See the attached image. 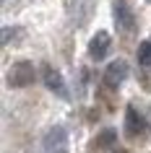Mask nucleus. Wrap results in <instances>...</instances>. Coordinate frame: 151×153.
<instances>
[{
    "label": "nucleus",
    "instance_id": "obj_1",
    "mask_svg": "<svg viewBox=\"0 0 151 153\" xmlns=\"http://www.w3.org/2000/svg\"><path fill=\"white\" fill-rule=\"evenodd\" d=\"M34 78H37V73H34L32 62H26V60L16 62L11 68V73H8V83L11 86H29V83H34Z\"/></svg>",
    "mask_w": 151,
    "mask_h": 153
},
{
    "label": "nucleus",
    "instance_id": "obj_2",
    "mask_svg": "<svg viewBox=\"0 0 151 153\" xmlns=\"http://www.w3.org/2000/svg\"><path fill=\"white\" fill-rule=\"evenodd\" d=\"M112 42H110V34L107 31H96L94 36H91V42H89V55L94 57V60H104V55L110 52Z\"/></svg>",
    "mask_w": 151,
    "mask_h": 153
},
{
    "label": "nucleus",
    "instance_id": "obj_3",
    "mask_svg": "<svg viewBox=\"0 0 151 153\" xmlns=\"http://www.w3.org/2000/svg\"><path fill=\"white\" fill-rule=\"evenodd\" d=\"M115 24H117L120 31H133L135 24H133V13L128 8L125 0H115Z\"/></svg>",
    "mask_w": 151,
    "mask_h": 153
},
{
    "label": "nucleus",
    "instance_id": "obj_4",
    "mask_svg": "<svg viewBox=\"0 0 151 153\" xmlns=\"http://www.w3.org/2000/svg\"><path fill=\"white\" fill-rule=\"evenodd\" d=\"M104 78H107L110 86H120V83L128 78V65H125V60H115V62H110L107 68H104Z\"/></svg>",
    "mask_w": 151,
    "mask_h": 153
},
{
    "label": "nucleus",
    "instance_id": "obj_5",
    "mask_svg": "<svg viewBox=\"0 0 151 153\" xmlns=\"http://www.w3.org/2000/svg\"><path fill=\"white\" fill-rule=\"evenodd\" d=\"M42 83H44L52 94H57V96H63V94H65L63 75H60L57 70H52V68H42Z\"/></svg>",
    "mask_w": 151,
    "mask_h": 153
},
{
    "label": "nucleus",
    "instance_id": "obj_6",
    "mask_svg": "<svg viewBox=\"0 0 151 153\" xmlns=\"http://www.w3.org/2000/svg\"><path fill=\"white\" fill-rule=\"evenodd\" d=\"M125 125H128V132H130V135H138L143 130V120L138 117V112H135L133 106L125 109Z\"/></svg>",
    "mask_w": 151,
    "mask_h": 153
},
{
    "label": "nucleus",
    "instance_id": "obj_7",
    "mask_svg": "<svg viewBox=\"0 0 151 153\" xmlns=\"http://www.w3.org/2000/svg\"><path fill=\"white\" fill-rule=\"evenodd\" d=\"M65 140H68V135H65L63 127L52 130V132H50V137H47V151H60V148L65 151Z\"/></svg>",
    "mask_w": 151,
    "mask_h": 153
},
{
    "label": "nucleus",
    "instance_id": "obj_8",
    "mask_svg": "<svg viewBox=\"0 0 151 153\" xmlns=\"http://www.w3.org/2000/svg\"><path fill=\"white\" fill-rule=\"evenodd\" d=\"M138 62H141L143 68H151V36L138 47Z\"/></svg>",
    "mask_w": 151,
    "mask_h": 153
},
{
    "label": "nucleus",
    "instance_id": "obj_9",
    "mask_svg": "<svg viewBox=\"0 0 151 153\" xmlns=\"http://www.w3.org/2000/svg\"><path fill=\"white\" fill-rule=\"evenodd\" d=\"M115 153H125V151H115Z\"/></svg>",
    "mask_w": 151,
    "mask_h": 153
}]
</instances>
